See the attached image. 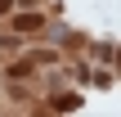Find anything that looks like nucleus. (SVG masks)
I'll use <instances>...</instances> for the list:
<instances>
[{"mask_svg":"<svg viewBox=\"0 0 121 117\" xmlns=\"http://www.w3.org/2000/svg\"><path fill=\"white\" fill-rule=\"evenodd\" d=\"M31 27H40V18H36V14H22V18H18V32H31Z\"/></svg>","mask_w":121,"mask_h":117,"instance_id":"obj_1","label":"nucleus"}]
</instances>
